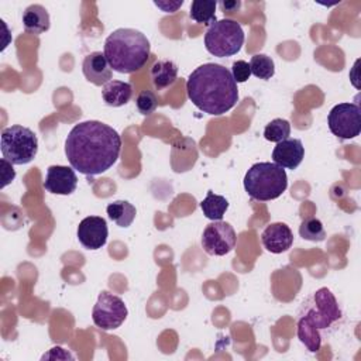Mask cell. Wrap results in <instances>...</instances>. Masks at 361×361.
<instances>
[{"label":"cell","instance_id":"5","mask_svg":"<svg viewBox=\"0 0 361 361\" xmlns=\"http://www.w3.org/2000/svg\"><path fill=\"white\" fill-rule=\"evenodd\" d=\"M288 188V175L274 162L254 164L244 176V189L250 197L261 202L278 199Z\"/></svg>","mask_w":361,"mask_h":361},{"label":"cell","instance_id":"11","mask_svg":"<svg viewBox=\"0 0 361 361\" xmlns=\"http://www.w3.org/2000/svg\"><path fill=\"white\" fill-rule=\"evenodd\" d=\"M79 243L86 250H99L106 245L109 237L107 223L100 216H87L85 217L76 230Z\"/></svg>","mask_w":361,"mask_h":361},{"label":"cell","instance_id":"28","mask_svg":"<svg viewBox=\"0 0 361 361\" xmlns=\"http://www.w3.org/2000/svg\"><path fill=\"white\" fill-rule=\"evenodd\" d=\"M45 358H61V360H73L75 357L69 353V351H66L65 348H62V347H52L47 354H44L42 355V360H45Z\"/></svg>","mask_w":361,"mask_h":361},{"label":"cell","instance_id":"12","mask_svg":"<svg viewBox=\"0 0 361 361\" xmlns=\"http://www.w3.org/2000/svg\"><path fill=\"white\" fill-rule=\"evenodd\" d=\"M78 176L72 166L51 165L47 169L44 189L54 195H71L76 190Z\"/></svg>","mask_w":361,"mask_h":361},{"label":"cell","instance_id":"21","mask_svg":"<svg viewBox=\"0 0 361 361\" xmlns=\"http://www.w3.org/2000/svg\"><path fill=\"white\" fill-rule=\"evenodd\" d=\"M217 3L213 0H193L190 4V18L203 25H212L216 21Z\"/></svg>","mask_w":361,"mask_h":361},{"label":"cell","instance_id":"8","mask_svg":"<svg viewBox=\"0 0 361 361\" xmlns=\"http://www.w3.org/2000/svg\"><path fill=\"white\" fill-rule=\"evenodd\" d=\"M128 310L124 300L107 290L99 293L92 310V320L99 329L109 331L118 329L127 319Z\"/></svg>","mask_w":361,"mask_h":361},{"label":"cell","instance_id":"15","mask_svg":"<svg viewBox=\"0 0 361 361\" xmlns=\"http://www.w3.org/2000/svg\"><path fill=\"white\" fill-rule=\"evenodd\" d=\"M82 72L87 82L96 86H104L111 80L113 69L110 68L104 54L94 51L85 56L82 63Z\"/></svg>","mask_w":361,"mask_h":361},{"label":"cell","instance_id":"29","mask_svg":"<svg viewBox=\"0 0 361 361\" xmlns=\"http://www.w3.org/2000/svg\"><path fill=\"white\" fill-rule=\"evenodd\" d=\"M154 4L158 8H161L164 13H175L179 7H182L183 0H178V1H168V0L166 1H158V0H155Z\"/></svg>","mask_w":361,"mask_h":361},{"label":"cell","instance_id":"10","mask_svg":"<svg viewBox=\"0 0 361 361\" xmlns=\"http://www.w3.org/2000/svg\"><path fill=\"white\" fill-rule=\"evenodd\" d=\"M237 235L233 226L227 221H212L202 234V247L209 255L223 257L234 250Z\"/></svg>","mask_w":361,"mask_h":361},{"label":"cell","instance_id":"27","mask_svg":"<svg viewBox=\"0 0 361 361\" xmlns=\"http://www.w3.org/2000/svg\"><path fill=\"white\" fill-rule=\"evenodd\" d=\"M0 164H1V189L3 188H6L10 182H13V179L16 178V171L13 169V164L11 162H8L7 159H4V158H1V161H0Z\"/></svg>","mask_w":361,"mask_h":361},{"label":"cell","instance_id":"7","mask_svg":"<svg viewBox=\"0 0 361 361\" xmlns=\"http://www.w3.org/2000/svg\"><path fill=\"white\" fill-rule=\"evenodd\" d=\"M245 35L243 27L231 20L223 18L214 21L204 34V47L209 54L226 58L240 52L244 44Z\"/></svg>","mask_w":361,"mask_h":361},{"label":"cell","instance_id":"23","mask_svg":"<svg viewBox=\"0 0 361 361\" xmlns=\"http://www.w3.org/2000/svg\"><path fill=\"white\" fill-rule=\"evenodd\" d=\"M299 235L303 240L320 243L326 238V230L323 227V223L316 217L303 219L299 226Z\"/></svg>","mask_w":361,"mask_h":361},{"label":"cell","instance_id":"9","mask_svg":"<svg viewBox=\"0 0 361 361\" xmlns=\"http://www.w3.org/2000/svg\"><path fill=\"white\" fill-rule=\"evenodd\" d=\"M327 124L333 135L341 140L355 138L361 133V110L355 103H338L329 116Z\"/></svg>","mask_w":361,"mask_h":361},{"label":"cell","instance_id":"17","mask_svg":"<svg viewBox=\"0 0 361 361\" xmlns=\"http://www.w3.org/2000/svg\"><path fill=\"white\" fill-rule=\"evenodd\" d=\"M133 96V86L123 80H110L102 89V97L110 107H120L130 102Z\"/></svg>","mask_w":361,"mask_h":361},{"label":"cell","instance_id":"14","mask_svg":"<svg viewBox=\"0 0 361 361\" xmlns=\"http://www.w3.org/2000/svg\"><path fill=\"white\" fill-rule=\"evenodd\" d=\"M305 158V147L298 138H286L276 142L272 151L274 164L286 169H296Z\"/></svg>","mask_w":361,"mask_h":361},{"label":"cell","instance_id":"16","mask_svg":"<svg viewBox=\"0 0 361 361\" xmlns=\"http://www.w3.org/2000/svg\"><path fill=\"white\" fill-rule=\"evenodd\" d=\"M24 30L34 35L47 32L51 27V18L48 10L41 4H31L23 11Z\"/></svg>","mask_w":361,"mask_h":361},{"label":"cell","instance_id":"30","mask_svg":"<svg viewBox=\"0 0 361 361\" xmlns=\"http://www.w3.org/2000/svg\"><path fill=\"white\" fill-rule=\"evenodd\" d=\"M219 6L221 7V10L224 13H231V11H237L241 7L240 1H220Z\"/></svg>","mask_w":361,"mask_h":361},{"label":"cell","instance_id":"18","mask_svg":"<svg viewBox=\"0 0 361 361\" xmlns=\"http://www.w3.org/2000/svg\"><path fill=\"white\" fill-rule=\"evenodd\" d=\"M178 78V65L169 59H158L151 68V79L154 86L161 90L175 83Z\"/></svg>","mask_w":361,"mask_h":361},{"label":"cell","instance_id":"6","mask_svg":"<svg viewBox=\"0 0 361 361\" xmlns=\"http://www.w3.org/2000/svg\"><path fill=\"white\" fill-rule=\"evenodd\" d=\"M0 149L3 158L13 165H25L38 152V138L28 127L14 124L3 128Z\"/></svg>","mask_w":361,"mask_h":361},{"label":"cell","instance_id":"26","mask_svg":"<svg viewBox=\"0 0 361 361\" xmlns=\"http://www.w3.org/2000/svg\"><path fill=\"white\" fill-rule=\"evenodd\" d=\"M231 75H233V79L235 80V83H244L250 79L251 76V69H250V63L240 59V61H235L233 62L231 65Z\"/></svg>","mask_w":361,"mask_h":361},{"label":"cell","instance_id":"13","mask_svg":"<svg viewBox=\"0 0 361 361\" xmlns=\"http://www.w3.org/2000/svg\"><path fill=\"white\" fill-rule=\"evenodd\" d=\"M262 245L272 254H282L293 244V233L285 223H271L261 234Z\"/></svg>","mask_w":361,"mask_h":361},{"label":"cell","instance_id":"3","mask_svg":"<svg viewBox=\"0 0 361 361\" xmlns=\"http://www.w3.org/2000/svg\"><path fill=\"white\" fill-rule=\"evenodd\" d=\"M343 317L337 299L329 288L317 289L303 302L298 319V337L302 344L316 353L322 345V331L333 327Z\"/></svg>","mask_w":361,"mask_h":361},{"label":"cell","instance_id":"4","mask_svg":"<svg viewBox=\"0 0 361 361\" xmlns=\"http://www.w3.org/2000/svg\"><path fill=\"white\" fill-rule=\"evenodd\" d=\"M149 52V41L141 31L117 28L106 38L103 54L113 71L134 73L147 63Z\"/></svg>","mask_w":361,"mask_h":361},{"label":"cell","instance_id":"19","mask_svg":"<svg viewBox=\"0 0 361 361\" xmlns=\"http://www.w3.org/2000/svg\"><path fill=\"white\" fill-rule=\"evenodd\" d=\"M107 216L118 227H130L135 219L137 210L128 200H114L106 207Z\"/></svg>","mask_w":361,"mask_h":361},{"label":"cell","instance_id":"22","mask_svg":"<svg viewBox=\"0 0 361 361\" xmlns=\"http://www.w3.org/2000/svg\"><path fill=\"white\" fill-rule=\"evenodd\" d=\"M250 69H251V75L262 80H268L275 75V63L272 58L265 54H257L251 56Z\"/></svg>","mask_w":361,"mask_h":361},{"label":"cell","instance_id":"24","mask_svg":"<svg viewBox=\"0 0 361 361\" xmlns=\"http://www.w3.org/2000/svg\"><path fill=\"white\" fill-rule=\"evenodd\" d=\"M290 135V124L285 118H274L264 128L265 140L271 142H281Z\"/></svg>","mask_w":361,"mask_h":361},{"label":"cell","instance_id":"1","mask_svg":"<svg viewBox=\"0 0 361 361\" xmlns=\"http://www.w3.org/2000/svg\"><path fill=\"white\" fill-rule=\"evenodd\" d=\"M120 151V134L97 120L75 124L65 140V155L71 166L87 176L109 171L117 162Z\"/></svg>","mask_w":361,"mask_h":361},{"label":"cell","instance_id":"20","mask_svg":"<svg viewBox=\"0 0 361 361\" xmlns=\"http://www.w3.org/2000/svg\"><path fill=\"white\" fill-rule=\"evenodd\" d=\"M200 209L207 219L219 221L223 219L224 213L228 209V200L224 196L216 195L213 190H209L206 197L200 202Z\"/></svg>","mask_w":361,"mask_h":361},{"label":"cell","instance_id":"25","mask_svg":"<svg viewBox=\"0 0 361 361\" xmlns=\"http://www.w3.org/2000/svg\"><path fill=\"white\" fill-rule=\"evenodd\" d=\"M135 106L138 109V111L142 116H149L155 111L157 106H158V100L157 96L152 90H142L140 92V94L135 99Z\"/></svg>","mask_w":361,"mask_h":361},{"label":"cell","instance_id":"2","mask_svg":"<svg viewBox=\"0 0 361 361\" xmlns=\"http://www.w3.org/2000/svg\"><path fill=\"white\" fill-rule=\"evenodd\" d=\"M189 100L203 113L221 116L238 102L237 83L230 69L220 63H203L186 80Z\"/></svg>","mask_w":361,"mask_h":361}]
</instances>
